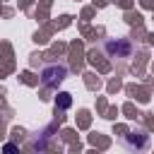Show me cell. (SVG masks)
<instances>
[{"label":"cell","instance_id":"cell-1","mask_svg":"<svg viewBox=\"0 0 154 154\" xmlns=\"http://www.w3.org/2000/svg\"><path fill=\"white\" fill-rule=\"evenodd\" d=\"M58 96H60V99H58L55 103H60V108H67V106H70V94L63 91V94H58Z\"/></svg>","mask_w":154,"mask_h":154}]
</instances>
